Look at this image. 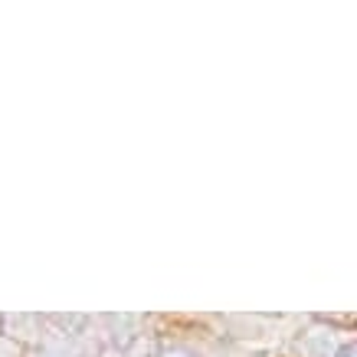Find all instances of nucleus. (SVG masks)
Returning a JSON list of instances; mask_svg holds the SVG:
<instances>
[{
  "mask_svg": "<svg viewBox=\"0 0 357 357\" xmlns=\"http://www.w3.org/2000/svg\"><path fill=\"white\" fill-rule=\"evenodd\" d=\"M337 357H357V344H347L337 351Z\"/></svg>",
  "mask_w": 357,
  "mask_h": 357,
  "instance_id": "1",
  "label": "nucleus"
}]
</instances>
